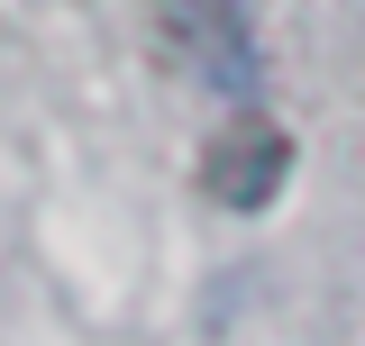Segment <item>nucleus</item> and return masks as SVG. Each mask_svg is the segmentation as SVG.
Masks as SVG:
<instances>
[{
	"mask_svg": "<svg viewBox=\"0 0 365 346\" xmlns=\"http://www.w3.org/2000/svg\"><path fill=\"white\" fill-rule=\"evenodd\" d=\"M155 46L201 91H220V100H247L256 73H265V46H256V9L247 0H155Z\"/></svg>",
	"mask_w": 365,
	"mask_h": 346,
	"instance_id": "1",
	"label": "nucleus"
},
{
	"mask_svg": "<svg viewBox=\"0 0 365 346\" xmlns=\"http://www.w3.org/2000/svg\"><path fill=\"white\" fill-rule=\"evenodd\" d=\"M283 173H292V137L274 128V119H237V128L210 137V164H201V192L220 201V210H265L274 192H283Z\"/></svg>",
	"mask_w": 365,
	"mask_h": 346,
	"instance_id": "2",
	"label": "nucleus"
}]
</instances>
